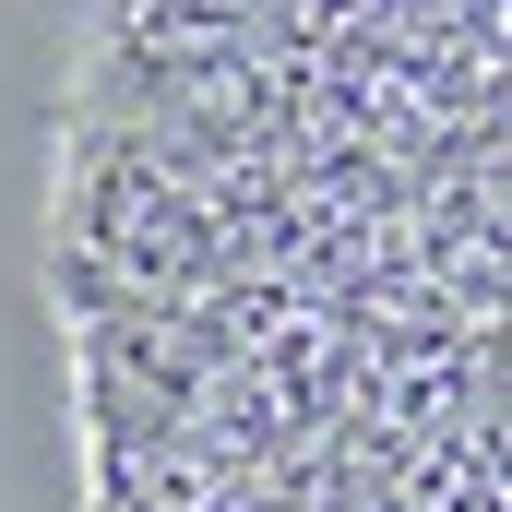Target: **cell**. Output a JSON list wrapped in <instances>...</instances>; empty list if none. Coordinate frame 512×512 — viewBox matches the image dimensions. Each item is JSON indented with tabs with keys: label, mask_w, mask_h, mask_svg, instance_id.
I'll use <instances>...</instances> for the list:
<instances>
[{
	"label": "cell",
	"mask_w": 512,
	"mask_h": 512,
	"mask_svg": "<svg viewBox=\"0 0 512 512\" xmlns=\"http://www.w3.org/2000/svg\"><path fill=\"white\" fill-rule=\"evenodd\" d=\"M48 286L96 512H512V0H108Z\"/></svg>",
	"instance_id": "obj_1"
}]
</instances>
